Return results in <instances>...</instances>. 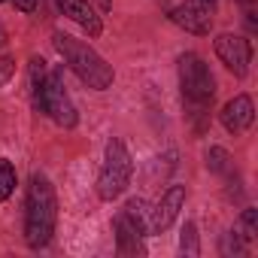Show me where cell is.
<instances>
[{
	"instance_id": "obj_19",
	"label": "cell",
	"mask_w": 258,
	"mask_h": 258,
	"mask_svg": "<svg viewBox=\"0 0 258 258\" xmlns=\"http://www.w3.org/2000/svg\"><path fill=\"white\" fill-rule=\"evenodd\" d=\"M97 4H100V10H103V13H106V10L112 7V4H109V0H97Z\"/></svg>"
},
{
	"instance_id": "obj_4",
	"label": "cell",
	"mask_w": 258,
	"mask_h": 258,
	"mask_svg": "<svg viewBox=\"0 0 258 258\" xmlns=\"http://www.w3.org/2000/svg\"><path fill=\"white\" fill-rule=\"evenodd\" d=\"M179 85H182V97L198 109H204L216 94V79L204 64V58L195 52H185L179 58Z\"/></svg>"
},
{
	"instance_id": "obj_11",
	"label": "cell",
	"mask_w": 258,
	"mask_h": 258,
	"mask_svg": "<svg viewBox=\"0 0 258 258\" xmlns=\"http://www.w3.org/2000/svg\"><path fill=\"white\" fill-rule=\"evenodd\" d=\"M140 234H143V231L137 228V222L121 210V216L115 219V240H118V252H121V255L143 252V246H140Z\"/></svg>"
},
{
	"instance_id": "obj_3",
	"label": "cell",
	"mask_w": 258,
	"mask_h": 258,
	"mask_svg": "<svg viewBox=\"0 0 258 258\" xmlns=\"http://www.w3.org/2000/svg\"><path fill=\"white\" fill-rule=\"evenodd\" d=\"M131 173H134V161H131L127 146L121 140H109L106 155H103V167L97 173V198L115 201L127 188V182H131Z\"/></svg>"
},
{
	"instance_id": "obj_14",
	"label": "cell",
	"mask_w": 258,
	"mask_h": 258,
	"mask_svg": "<svg viewBox=\"0 0 258 258\" xmlns=\"http://www.w3.org/2000/svg\"><path fill=\"white\" fill-rule=\"evenodd\" d=\"M179 246H182L185 255H198V252H201V246H198V231H195L191 222L182 228V240H179Z\"/></svg>"
},
{
	"instance_id": "obj_15",
	"label": "cell",
	"mask_w": 258,
	"mask_h": 258,
	"mask_svg": "<svg viewBox=\"0 0 258 258\" xmlns=\"http://www.w3.org/2000/svg\"><path fill=\"white\" fill-rule=\"evenodd\" d=\"M207 164H210V170L222 173V170L228 167V152H225V149H219V146H213V149L207 152Z\"/></svg>"
},
{
	"instance_id": "obj_22",
	"label": "cell",
	"mask_w": 258,
	"mask_h": 258,
	"mask_svg": "<svg viewBox=\"0 0 258 258\" xmlns=\"http://www.w3.org/2000/svg\"><path fill=\"white\" fill-rule=\"evenodd\" d=\"M0 4H4V0H0Z\"/></svg>"
},
{
	"instance_id": "obj_18",
	"label": "cell",
	"mask_w": 258,
	"mask_h": 258,
	"mask_svg": "<svg viewBox=\"0 0 258 258\" xmlns=\"http://www.w3.org/2000/svg\"><path fill=\"white\" fill-rule=\"evenodd\" d=\"M195 4L204 7V10H210V13H216V4H219V0H195Z\"/></svg>"
},
{
	"instance_id": "obj_1",
	"label": "cell",
	"mask_w": 258,
	"mask_h": 258,
	"mask_svg": "<svg viewBox=\"0 0 258 258\" xmlns=\"http://www.w3.org/2000/svg\"><path fill=\"white\" fill-rule=\"evenodd\" d=\"M55 219H58V204H55V188L46 173H34L28 185V213H25V240L28 246L40 249L52 240L55 234Z\"/></svg>"
},
{
	"instance_id": "obj_10",
	"label": "cell",
	"mask_w": 258,
	"mask_h": 258,
	"mask_svg": "<svg viewBox=\"0 0 258 258\" xmlns=\"http://www.w3.org/2000/svg\"><path fill=\"white\" fill-rule=\"evenodd\" d=\"M58 10H61L70 22H76L79 28H85L88 37H100L103 22H100V16L94 13V7L88 4V0H58Z\"/></svg>"
},
{
	"instance_id": "obj_9",
	"label": "cell",
	"mask_w": 258,
	"mask_h": 258,
	"mask_svg": "<svg viewBox=\"0 0 258 258\" xmlns=\"http://www.w3.org/2000/svg\"><path fill=\"white\" fill-rule=\"evenodd\" d=\"M252 121H255V106H252V97L237 94L234 100H228V103L222 106V124L228 127L231 134H243V131H249Z\"/></svg>"
},
{
	"instance_id": "obj_21",
	"label": "cell",
	"mask_w": 258,
	"mask_h": 258,
	"mask_svg": "<svg viewBox=\"0 0 258 258\" xmlns=\"http://www.w3.org/2000/svg\"><path fill=\"white\" fill-rule=\"evenodd\" d=\"M243 4H252V0H243Z\"/></svg>"
},
{
	"instance_id": "obj_2",
	"label": "cell",
	"mask_w": 258,
	"mask_h": 258,
	"mask_svg": "<svg viewBox=\"0 0 258 258\" xmlns=\"http://www.w3.org/2000/svg\"><path fill=\"white\" fill-rule=\"evenodd\" d=\"M52 40H55V49L61 52V58L70 64V70H73L88 88L103 91V88L112 85V67H109L88 43H82V40H76V37H70V34H61V31H58Z\"/></svg>"
},
{
	"instance_id": "obj_20",
	"label": "cell",
	"mask_w": 258,
	"mask_h": 258,
	"mask_svg": "<svg viewBox=\"0 0 258 258\" xmlns=\"http://www.w3.org/2000/svg\"><path fill=\"white\" fill-rule=\"evenodd\" d=\"M4 43H7V31H4V28H0V46H4Z\"/></svg>"
},
{
	"instance_id": "obj_7",
	"label": "cell",
	"mask_w": 258,
	"mask_h": 258,
	"mask_svg": "<svg viewBox=\"0 0 258 258\" xmlns=\"http://www.w3.org/2000/svg\"><path fill=\"white\" fill-rule=\"evenodd\" d=\"M182 204H185V185H170L167 195L149 210V231H155V234L167 231L173 225V219L179 216Z\"/></svg>"
},
{
	"instance_id": "obj_5",
	"label": "cell",
	"mask_w": 258,
	"mask_h": 258,
	"mask_svg": "<svg viewBox=\"0 0 258 258\" xmlns=\"http://www.w3.org/2000/svg\"><path fill=\"white\" fill-rule=\"evenodd\" d=\"M37 106H40L52 121H58L61 127H73L76 118H79V115H76V106H73V100H70V94H67L64 79H61L58 70H55V73H46V82H43V88H40Z\"/></svg>"
},
{
	"instance_id": "obj_12",
	"label": "cell",
	"mask_w": 258,
	"mask_h": 258,
	"mask_svg": "<svg viewBox=\"0 0 258 258\" xmlns=\"http://www.w3.org/2000/svg\"><path fill=\"white\" fill-rule=\"evenodd\" d=\"M234 234H237L243 243L255 240V234H258V213H255V210H243V216H240L237 225H234Z\"/></svg>"
},
{
	"instance_id": "obj_16",
	"label": "cell",
	"mask_w": 258,
	"mask_h": 258,
	"mask_svg": "<svg viewBox=\"0 0 258 258\" xmlns=\"http://www.w3.org/2000/svg\"><path fill=\"white\" fill-rule=\"evenodd\" d=\"M13 73H16V61L10 55H4V58H0V85H7L13 79Z\"/></svg>"
},
{
	"instance_id": "obj_6",
	"label": "cell",
	"mask_w": 258,
	"mask_h": 258,
	"mask_svg": "<svg viewBox=\"0 0 258 258\" xmlns=\"http://www.w3.org/2000/svg\"><path fill=\"white\" fill-rule=\"evenodd\" d=\"M216 55L222 58V64L234 73V76H246L249 73V61H252V46L246 37L240 34H222L216 40Z\"/></svg>"
},
{
	"instance_id": "obj_13",
	"label": "cell",
	"mask_w": 258,
	"mask_h": 258,
	"mask_svg": "<svg viewBox=\"0 0 258 258\" xmlns=\"http://www.w3.org/2000/svg\"><path fill=\"white\" fill-rule=\"evenodd\" d=\"M13 191H16V167L7 158H0V201H7Z\"/></svg>"
},
{
	"instance_id": "obj_8",
	"label": "cell",
	"mask_w": 258,
	"mask_h": 258,
	"mask_svg": "<svg viewBox=\"0 0 258 258\" xmlns=\"http://www.w3.org/2000/svg\"><path fill=\"white\" fill-rule=\"evenodd\" d=\"M170 22L179 25V28H185L188 34H201L204 37L213 28V13L204 10V7H198L195 0H188V4H179V7L170 10Z\"/></svg>"
},
{
	"instance_id": "obj_17",
	"label": "cell",
	"mask_w": 258,
	"mask_h": 258,
	"mask_svg": "<svg viewBox=\"0 0 258 258\" xmlns=\"http://www.w3.org/2000/svg\"><path fill=\"white\" fill-rule=\"evenodd\" d=\"M16 7H19L22 13H34V10H37V0H16Z\"/></svg>"
}]
</instances>
